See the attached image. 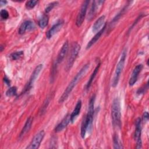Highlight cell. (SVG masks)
I'll return each instance as SVG.
<instances>
[{
    "instance_id": "6da1fadb",
    "label": "cell",
    "mask_w": 149,
    "mask_h": 149,
    "mask_svg": "<svg viewBox=\"0 0 149 149\" xmlns=\"http://www.w3.org/2000/svg\"><path fill=\"white\" fill-rule=\"evenodd\" d=\"M89 65L90 64L88 63L84 65L81 68V69L78 72V73L76 74V76L73 78V79L71 80V81L69 83V84H68V86H67V87L66 88L65 91H63L62 95L59 98V101H58V102L59 103H62L65 100H66V99L69 97V94L73 90V88L76 86L78 81L86 73L87 71L88 70V69L89 68Z\"/></svg>"
},
{
    "instance_id": "7a4b0ae2",
    "label": "cell",
    "mask_w": 149,
    "mask_h": 149,
    "mask_svg": "<svg viewBox=\"0 0 149 149\" xmlns=\"http://www.w3.org/2000/svg\"><path fill=\"white\" fill-rule=\"evenodd\" d=\"M111 116L112 124L114 127H120L121 126V113L119 100L116 97L112 102L111 108Z\"/></svg>"
},
{
    "instance_id": "3957f363",
    "label": "cell",
    "mask_w": 149,
    "mask_h": 149,
    "mask_svg": "<svg viewBox=\"0 0 149 149\" xmlns=\"http://www.w3.org/2000/svg\"><path fill=\"white\" fill-rule=\"evenodd\" d=\"M126 55H127L126 49L125 48L122 53L120 58L117 64L116 70H115V72L114 73V76H113L112 83V86L113 87H115L118 85L120 74H121V73L123 70V69L124 68L125 60H126Z\"/></svg>"
},
{
    "instance_id": "277c9868",
    "label": "cell",
    "mask_w": 149,
    "mask_h": 149,
    "mask_svg": "<svg viewBox=\"0 0 149 149\" xmlns=\"http://www.w3.org/2000/svg\"><path fill=\"white\" fill-rule=\"evenodd\" d=\"M80 45L77 42H73L70 50V56L68 58L67 64L65 68L66 71H69L71 69L76 58L77 57V55L80 50Z\"/></svg>"
},
{
    "instance_id": "5b68a950",
    "label": "cell",
    "mask_w": 149,
    "mask_h": 149,
    "mask_svg": "<svg viewBox=\"0 0 149 149\" xmlns=\"http://www.w3.org/2000/svg\"><path fill=\"white\" fill-rule=\"evenodd\" d=\"M95 99V95H93L90 101H89V104H88V113L86 115L87 119V130L88 132H90L92 129V125H93V115H94V102Z\"/></svg>"
},
{
    "instance_id": "8992f818",
    "label": "cell",
    "mask_w": 149,
    "mask_h": 149,
    "mask_svg": "<svg viewBox=\"0 0 149 149\" xmlns=\"http://www.w3.org/2000/svg\"><path fill=\"white\" fill-rule=\"evenodd\" d=\"M45 136V132L42 130L37 133L32 139L29 145L26 147L27 149H37Z\"/></svg>"
},
{
    "instance_id": "52a82bcc",
    "label": "cell",
    "mask_w": 149,
    "mask_h": 149,
    "mask_svg": "<svg viewBox=\"0 0 149 149\" xmlns=\"http://www.w3.org/2000/svg\"><path fill=\"white\" fill-rule=\"evenodd\" d=\"M88 3H89V1H84L81 6L80 11L77 16L76 20V25L77 27L81 26V25L82 24V23L84 20V18L86 15Z\"/></svg>"
},
{
    "instance_id": "ba28073f",
    "label": "cell",
    "mask_w": 149,
    "mask_h": 149,
    "mask_svg": "<svg viewBox=\"0 0 149 149\" xmlns=\"http://www.w3.org/2000/svg\"><path fill=\"white\" fill-rule=\"evenodd\" d=\"M141 120L140 118H137L136 120V129L134 132V139L136 140V148H141L142 147L141 142Z\"/></svg>"
},
{
    "instance_id": "9c48e42d",
    "label": "cell",
    "mask_w": 149,
    "mask_h": 149,
    "mask_svg": "<svg viewBox=\"0 0 149 149\" xmlns=\"http://www.w3.org/2000/svg\"><path fill=\"white\" fill-rule=\"evenodd\" d=\"M42 64H40L38 65L37 66H36V68L34 69L33 72L32 73V74L30 78L29 81H28L27 84L26 86V87L24 88V92H26L27 91L29 90V89H30V88L31 87L32 85L33 84L34 81L36 80L37 77H38L39 73H40L41 69H42Z\"/></svg>"
},
{
    "instance_id": "30bf717a",
    "label": "cell",
    "mask_w": 149,
    "mask_h": 149,
    "mask_svg": "<svg viewBox=\"0 0 149 149\" xmlns=\"http://www.w3.org/2000/svg\"><path fill=\"white\" fill-rule=\"evenodd\" d=\"M104 2V1H94L93 2V3L91 5V8L89 11L88 20H90L94 17L98 9L103 4Z\"/></svg>"
},
{
    "instance_id": "8fae6325",
    "label": "cell",
    "mask_w": 149,
    "mask_h": 149,
    "mask_svg": "<svg viewBox=\"0 0 149 149\" xmlns=\"http://www.w3.org/2000/svg\"><path fill=\"white\" fill-rule=\"evenodd\" d=\"M142 69H143V65L142 64L137 65L134 68V69H133V70L132 72L131 77H130L129 81V84L130 86H132L136 83V82L137 80L139 74L140 73V72L141 71Z\"/></svg>"
},
{
    "instance_id": "7c38bea8",
    "label": "cell",
    "mask_w": 149,
    "mask_h": 149,
    "mask_svg": "<svg viewBox=\"0 0 149 149\" xmlns=\"http://www.w3.org/2000/svg\"><path fill=\"white\" fill-rule=\"evenodd\" d=\"M63 24V22L61 20L56 23H55L54 25H53L51 28L46 33V37L47 38L49 39L52 36H54L56 33H57L62 28V26Z\"/></svg>"
},
{
    "instance_id": "4fadbf2b",
    "label": "cell",
    "mask_w": 149,
    "mask_h": 149,
    "mask_svg": "<svg viewBox=\"0 0 149 149\" xmlns=\"http://www.w3.org/2000/svg\"><path fill=\"white\" fill-rule=\"evenodd\" d=\"M68 49H69V44H68V42L66 41L63 44L61 49H60L58 54L56 61V63H59L63 61V59H64V58L65 57V56L68 53Z\"/></svg>"
},
{
    "instance_id": "5bb4252c",
    "label": "cell",
    "mask_w": 149,
    "mask_h": 149,
    "mask_svg": "<svg viewBox=\"0 0 149 149\" xmlns=\"http://www.w3.org/2000/svg\"><path fill=\"white\" fill-rule=\"evenodd\" d=\"M34 27V24L30 20H26L22 23L19 29V34H23L27 31H30Z\"/></svg>"
},
{
    "instance_id": "9a60e30c",
    "label": "cell",
    "mask_w": 149,
    "mask_h": 149,
    "mask_svg": "<svg viewBox=\"0 0 149 149\" xmlns=\"http://www.w3.org/2000/svg\"><path fill=\"white\" fill-rule=\"evenodd\" d=\"M107 26V24H104V25L103 26L102 28L98 32L96 33V34L94 35V36L90 40V41L88 42L87 46H86V49H89L92 45H93L100 38V37L101 36V35L102 34V33H104L105 28Z\"/></svg>"
},
{
    "instance_id": "2e32d148",
    "label": "cell",
    "mask_w": 149,
    "mask_h": 149,
    "mask_svg": "<svg viewBox=\"0 0 149 149\" xmlns=\"http://www.w3.org/2000/svg\"><path fill=\"white\" fill-rule=\"evenodd\" d=\"M70 122V115L67 114L63 119L61 120V122L55 127V132H59L62 131L63 129H65L69 123Z\"/></svg>"
},
{
    "instance_id": "e0dca14e",
    "label": "cell",
    "mask_w": 149,
    "mask_h": 149,
    "mask_svg": "<svg viewBox=\"0 0 149 149\" xmlns=\"http://www.w3.org/2000/svg\"><path fill=\"white\" fill-rule=\"evenodd\" d=\"M105 22V16L102 15L100 16L94 23L92 27V31L93 33H97L98 32L101 27L103 25H104Z\"/></svg>"
},
{
    "instance_id": "ac0fdd59",
    "label": "cell",
    "mask_w": 149,
    "mask_h": 149,
    "mask_svg": "<svg viewBox=\"0 0 149 149\" xmlns=\"http://www.w3.org/2000/svg\"><path fill=\"white\" fill-rule=\"evenodd\" d=\"M81 108V101L80 100H79L77 101L73 111H72V112L70 115V122H73L75 118L79 115V114L80 112Z\"/></svg>"
},
{
    "instance_id": "d6986e66",
    "label": "cell",
    "mask_w": 149,
    "mask_h": 149,
    "mask_svg": "<svg viewBox=\"0 0 149 149\" xmlns=\"http://www.w3.org/2000/svg\"><path fill=\"white\" fill-rule=\"evenodd\" d=\"M33 118L32 117L30 116L29 118H28L26 121V123L23 127V129L21 130V132L19 134V136L21 137L22 136H23L26 133H27L30 129L32 123H33Z\"/></svg>"
},
{
    "instance_id": "ffe728a7",
    "label": "cell",
    "mask_w": 149,
    "mask_h": 149,
    "mask_svg": "<svg viewBox=\"0 0 149 149\" xmlns=\"http://www.w3.org/2000/svg\"><path fill=\"white\" fill-rule=\"evenodd\" d=\"M100 65H101V63H100V62H99V63L97 65V66H96L95 69L94 70L93 72L92 73V74H91V76H90V79H89V80H88V82L86 84V89L87 90H88L89 88L90 87V86H91V85L93 83V81L94 80L95 77L96 76V75H97L98 72Z\"/></svg>"
},
{
    "instance_id": "44dd1931",
    "label": "cell",
    "mask_w": 149,
    "mask_h": 149,
    "mask_svg": "<svg viewBox=\"0 0 149 149\" xmlns=\"http://www.w3.org/2000/svg\"><path fill=\"white\" fill-rule=\"evenodd\" d=\"M87 117L86 115L84 116V117L83 118V121L81 122V130H80V134L81 136L83 139H84L85 137L86 136V132L87 130Z\"/></svg>"
},
{
    "instance_id": "7402d4cb",
    "label": "cell",
    "mask_w": 149,
    "mask_h": 149,
    "mask_svg": "<svg viewBox=\"0 0 149 149\" xmlns=\"http://www.w3.org/2000/svg\"><path fill=\"white\" fill-rule=\"evenodd\" d=\"M48 21H49L48 16L46 15H44L42 17L38 20V26H40V27L43 29L47 26L48 23Z\"/></svg>"
},
{
    "instance_id": "603a6c76",
    "label": "cell",
    "mask_w": 149,
    "mask_h": 149,
    "mask_svg": "<svg viewBox=\"0 0 149 149\" xmlns=\"http://www.w3.org/2000/svg\"><path fill=\"white\" fill-rule=\"evenodd\" d=\"M113 143L114 148H123V146L119 140L118 136L116 134H115L113 137Z\"/></svg>"
},
{
    "instance_id": "cb8c5ba5",
    "label": "cell",
    "mask_w": 149,
    "mask_h": 149,
    "mask_svg": "<svg viewBox=\"0 0 149 149\" xmlns=\"http://www.w3.org/2000/svg\"><path fill=\"white\" fill-rule=\"evenodd\" d=\"M23 55H24V52L23 51H16L12 53L10 55V57L12 60H17V59H19L20 58H22L23 56Z\"/></svg>"
},
{
    "instance_id": "d4e9b609",
    "label": "cell",
    "mask_w": 149,
    "mask_h": 149,
    "mask_svg": "<svg viewBox=\"0 0 149 149\" xmlns=\"http://www.w3.org/2000/svg\"><path fill=\"white\" fill-rule=\"evenodd\" d=\"M17 94V87L13 86L10 87L6 92V95L8 97H12Z\"/></svg>"
},
{
    "instance_id": "484cf974",
    "label": "cell",
    "mask_w": 149,
    "mask_h": 149,
    "mask_svg": "<svg viewBox=\"0 0 149 149\" xmlns=\"http://www.w3.org/2000/svg\"><path fill=\"white\" fill-rule=\"evenodd\" d=\"M37 3H38V1H36V0H31V1H27L26 3V7L27 9H31L33 8L37 5Z\"/></svg>"
},
{
    "instance_id": "4316f807",
    "label": "cell",
    "mask_w": 149,
    "mask_h": 149,
    "mask_svg": "<svg viewBox=\"0 0 149 149\" xmlns=\"http://www.w3.org/2000/svg\"><path fill=\"white\" fill-rule=\"evenodd\" d=\"M58 2L57 1H55V2H52L50 3H49L48 5V6L46 7L45 9V13H49L57 4H58Z\"/></svg>"
},
{
    "instance_id": "83f0119b",
    "label": "cell",
    "mask_w": 149,
    "mask_h": 149,
    "mask_svg": "<svg viewBox=\"0 0 149 149\" xmlns=\"http://www.w3.org/2000/svg\"><path fill=\"white\" fill-rule=\"evenodd\" d=\"M1 17L2 19L5 20L9 17V13L6 9H2L0 12Z\"/></svg>"
},
{
    "instance_id": "f1b7e54d",
    "label": "cell",
    "mask_w": 149,
    "mask_h": 149,
    "mask_svg": "<svg viewBox=\"0 0 149 149\" xmlns=\"http://www.w3.org/2000/svg\"><path fill=\"white\" fill-rule=\"evenodd\" d=\"M49 97H48L46 100H45V101H44V104H43V106L42 107V108H41V115H42L43 114V112H45V111H46V108H47V106H48V104H49Z\"/></svg>"
},
{
    "instance_id": "f546056e",
    "label": "cell",
    "mask_w": 149,
    "mask_h": 149,
    "mask_svg": "<svg viewBox=\"0 0 149 149\" xmlns=\"http://www.w3.org/2000/svg\"><path fill=\"white\" fill-rule=\"evenodd\" d=\"M143 119H144L145 121L148 120V113L147 112H145L143 113Z\"/></svg>"
},
{
    "instance_id": "4dcf8cb0",
    "label": "cell",
    "mask_w": 149,
    "mask_h": 149,
    "mask_svg": "<svg viewBox=\"0 0 149 149\" xmlns=\"http://www.w3.org/2000/svg\"><path fill=\"white\" fill-rule=\"evenodd\" d=\"M3 81H4V82H5V83H6L7 85H10V80L7 77H5L4 78H3Z\"/></svg>"
},
{
    "instance_id": "1f68e13d",
    "label": "cell",
    "mask_w": 149,
    "mask_h": 149,
    "mask_svg": "<svg viewBox=\"0 0 149 149\" xmlns=\"http://www.w3.org/2000/svg\"><path fill=\"white\" fill-rule=\"evenodd\" d=\"M6 3H7V1H1V2H0V3H1V5H5Z\"/></svg>"
}]
</instances>
